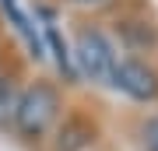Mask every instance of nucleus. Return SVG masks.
<instances>
[{
  "label": "nucleus",
  "mask_w": 158,
  "mask_h": 151,
  "mask_svg": "<svg viewBox=\"0 0 158 151\" xmlns=\"http://www.w3.org/2000/svg\"><path fill=\"white\" fill-rule=\"evenodd\" d=\"M91 134H95V127L85 123V120H70L67 127L60 130V151H77V148H85Z\"/></svg>",
  "instance_id": "5"
},
{
  "label": "nucleus",
  "mask_w": 158,
  "mask_h": 151,
  "mask_svg": "<svg viewBox=\"0 0 158 151\" xmlns=\"http://www.w3.org/2000/svg\"><path fill=\"white\" fill-rule=\"evenodd\" d=\"M46 39H49L53 53H56V63H60V70H67V74H70V53H67V46H63V39H60L56 25H46Z\"/></svg>",
  "instance_id": "7"
},
{
  "label": "nucleus",
  "mask_w": 158,
  "mask_h": 151,
  "mask_svg": "<svg viewBox=\"0 0 158 151\" xmlns=\"http://www.w3.org/2000/svg\"><path fill=\"white\" fill-rule=\"evenodd\" d=\"M0 7H4L7 14H11L14 28H18V32L25 35V42L32 46V53H35V56H42V39H39V35H35V28L28 25V18H25V11H21V7H18V0H0Z\"/></svg>",
  "instance_id": "4"
},
{
  "label": "nucleus",
  "mask_w": 158,
  "mask_h": 151,
  "mask_svg": "<svg viewBox=\"0 0 158 151\" xmlns=\"http://www.w3.org/2000/svg\"><path fill=\"white\" fill-rule=\"evenodd\" d=\"M109 81H113L119 91H127L130 99H137V102H151L158 95V74L148 70L144 63H137V60H116Z\"/></svg>",
  "instance_id": "3"
},
{
  "label": "nucleus",
  "mask_w": 158,
  "mask_h": 151,
  "mask_svg": "<svg viewBox=\"0 0 158 151\" xmlns=\"http://www.w3.org/2000/svg\"><path fill=\"white\" fill-rule=\"evenodd\" d=\"M14 109H18V88L11 81H0V127L14 123Z\"/></svg>",
  "instance_id": "6"
},
{
  "label": "nucleus",
  "mask_w": 158,
  "mask_h": 151,
  "mask_svg": "<svg viewBox=\"0 0 158 151\" xmlns=\"http://www.w3.org/2000/svg\"><path fill=\"white\" fill-rule=\"evenodd\" d=\"M144 148L148 151H158V116L148 120V127H144Z\"/></svg>",
  "instance_id": "8"
},
{
  "label": "nucleus",
  "mask_w": 158,
  "mask_h": 151,
  "mask_svg": "<svg viewBox=\"0 0 158 151\" xmlns=\"http://www.w3.org/2000/svg\"><path fill=\"white\" fill-rule=\"evenodd\" d=\"M60 112V95L53 84H32L28 91L18 95V109H14V127L25 137H39L49 130V123Z\"/></svg>",
  "instance_id": "1"
},
{
  "label": "nucleus",
  "mask_w": 158,
  "mask_h": 151,
  "mask_svg": "<svg viewBox=\"0 0 158 151\" xmlns=\"http://www.w3.org/2000/svg\"><path fill=\"white\" fill-rule=\"evenodd\" d=\"M74 60H77V67L85 70L88 78L106 81L109 74H113L116 56H113L109 42L102 39L98 32H81V35H77V42H74Z\"/></svg>",
  "instance_id": "2"
},
{
  "label": "nucleus",
  "mask_w": 158,
  "mask_h": 151,
  "mask_svg": "<svg viewBox=\"0 0 158 151\" xmlns=\"http://www.w3.org/2000/svg\"><path fill=\"white\" fill-rule=\"evenodd\" d=\"M77 4H95V0H77Z\"/></svg>",
  "instance_id": "9"
}]
</instances>
